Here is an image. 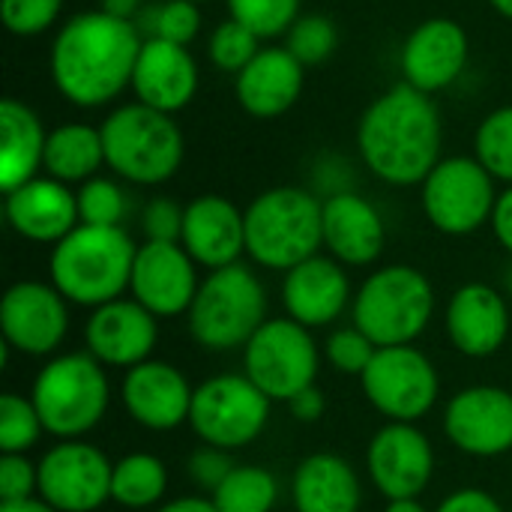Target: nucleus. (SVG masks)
Here are the masks:
<instances>
[{"mask_svg": "<svg viewBox=\"0 0 512 512\" xmlns=\"http://www.w3.org/2000/svg\"><path fill=\"white\" fill-rule=\"evenodd\" d=\"M78 198V219L81 225H102V228H120V222L129 213V198L111 177H90L75 189Z\"/></svg>", "mask_w": 512, "mask_h": 512, "instance_id": "obj_35", "label": "nucleus"}, {"mask_svg": "<svg viewBox=\"0 0 512 512\" xmlns=\"http://www.w3.org/2000/svg\"><path fill=\"white\" fill-rule=\"evenodd\" d=\"M39 492V468L27 459V453H3L0 456V504L27 501Z\"/></svg>", "mask_w": 512, "mask_h": 512, "instance_id": "obj_42", "label": "nucleus"}, {"mask_svg": "<svg viewBox=\"0 0 512 512\" xmlns=\"http://www.w3.org/2000/svg\"><path fill=\"white\" fill-rule=\"evenodd\" d=\"M0 189L3 195L39 177L48 132L33 108L18 99L0 102Z\"/></svg>", "mask_w": 512, "mask_h": 512, "instance_id": "obj_29", "label": "nucleus"}, {"mask_svg": "<svg viewBox=\"0 0 512 512\" xmlns=\"http://www.w3.org/2000/svg\"><path fill=\"white\" fill-rule=\"evenodd\" d=\"M336 42H339V33H336V24L321 15V12H309V15H300L291 30L285 33V48L303 63V66H318L324 63L333 51H336Z\"/></svg>", "mask_w": 512, "mask_h": 512, "instance_id": "obj_39", "label": "nucleus"}, {"mask_svg": "<svg viewBox=\"0 0 512 512\" xmlns=\"http://www.w3.org/2000/svg\"><path fill=\"white\" fill-rule=\"evenodd\" d=\"M156 342L159 318L132 297L96 306L84 324V348L102 366L135 369L138 363L153 360Z\"/></svg>", "mask_w": 512, "mask_h": 512, "instance_id": "obj_18", "label": "nucleus"}, {"mask_svg": "<svg viewBox=\"0 0 512 512\" xmlns=\"http://www.w3.org/2000/svg\"><path fill=\"white\" fill-rule=\"evenodd\" d=\"M378 354V345L357 327H342L336 333H330L327 345H324V357L330 360L333 369H339L342 375H354L360 378L372 357Z\"/></svg>", "mask_w": 512, "mask_h": 512, "instance_id": "obj_40", "label": "nucleus"}, {"mask_svg": "<svg viewBox=\"0 0 512 512\" xmlns=\"http://www.w3.org/2000/svg\"><path fill=\"white\" fill-rule=\"evenodd\" d=\"M366 471L387 501L420 498L435 474V450L417 423H387L369 441Z\"/></svg>", "mask_w": 512, "mask_h": 512, "instance_id": "obj_15", "label": "nucleus"}, {"mask_svg": "<svg viewBox=\"0 0 512 512\" xmlns=\"http://www.w3.org/2000/svg\"><path fill=\"white\" fill-rule=\"evenodd\" d=\"M144 36L135 21H120L102 9L72 15L54 36L48 69L57 93L78 108H99L117 99L135 72Z\"/></svg>", "mask_w": 512, "mask_h": 512, "instance_id": "obj_1", "label": "nucleus"}, {"mask_svg": "<svg viewBox=\"0 0 512 512\" xmlns=\"http://www.w3.org/2000/svg\"><path fill=\"white\" fill-rule=\"evenodd\" d=\"M105 165L126 183L159 186L183 165V132L174 114H162L141 102L114 108L102 126Z\"/></svg>", "mask_w": 512, "mask_h": 512, "instance_id": "obj_5", "label": "nucleus"}, {"mask_svg": "<svg viewBox=\"0 0 512 512\" xmlns=\"http://www.w3.org/2000/svg\"><path fill=\"white\" fill-rule=\"evenodd\" d=\"M507 291L512 294V264H510V270H507Z\"/></svg>", "mask_w": 512, "mask_h": 512, "instance_id": "obj_53", "label": "nucleus"}, {"mask_svg": "<svg viewBox=\"0 0 512 512\" xmlns=\"http://www.w3.org/2000/svg\"><path fill=\"white\" fill-rule=\"evenodd\" d=\"M129 87L135 93V102L162 114H177L198 93V63L186 45L144 39Z\"/></svg>", "mask_w": 512, "mask_h": 512, "instance_id": "obj_26", "label": "nucleus"}, {"mask_svg": "<svg viewBox=\"0 0 512 512\" xmlns=\"http://www.w3.org/2000/svg\"><path fill=\"white\" fill-rule=\"evenodd\" d=\"M63 0H0V15L9 33L39 36L60 18Z\"/></svg>", "mask_w": 512, "mask_h": 512, "instance_id": "obj_41", "label": "nucleus"}, {"mask_svg": "<svg viewBox=\"0 0 512 512\" xmlns=\"http://www.w3.org/2000/svg\"><path fill=\"white\" fill-rule=\"evenodd\" d=\"M447 441L477 459H495L512 450V393L495 384L459 390L444 411Z\"/></svg>", "mask_w": 512, "mask_h": 512, "instance_id": "obj_16", "label": "nucleus"}, {"mask_svg": "<svg viewBox=\"0 0 512 512\" xmlns=\"http://www.w3.org/2000/svg\"><path fill=\"white\" fill-rule=\"evenodd\" d=\"M267 321V291L252 267L231 264L210 270L186 312L189 336L204 351H234Z\"/></svg>", "mask_w": 512, "mask_h": 512, "instance_id": "obj_6", "label": "nucleus"}, {"mask_svg": "<svg viewBox=\"0 0 512 512\" xmlns=\"http://www.w3.org/2000/svg\"><path fill=\"white\" fill-rule=\"evenodd\" d=\"M39 492L57 512H96L111 501L114 462L87 441H57L39 462Z\"/></svg>", "mask_w": 512, "mask_h": 512, "instance_id": "obj_13", "label": "nucleus"}, {"mask_svg": "<svg viewBox=\"0 0 512 512\" xmlns=\"http://www.w3.org/2000/svg\"><path fill=\"white\" fill-rule=\"evenodd\" d=\"M489 3H492V6H495L501 15H504V18H510L512 21V0H489Z\"/></svg>", "mask_w": 512, "mask_h": 512, "instance_id": "obj_52", "label": "nucleus"}, {"mask_svg": "<svg viewBox=\"0 0 512 512\" xmlns=\"http://www.w3.org/2000/svg\"><path fill=\"white\" fill-rule=\"evenodd\" d=\"M147 3L144 0H102V12L111 15V18H120V21H135L141 15Z\"/></svg>", "mask_w": 512, "mask_h": 512, "instance_id": "obj_48", "label": "nucleus"}, {"mask_svg": "<svg viewBox=\"0 0 512 512\" xmlns=\"http://www.w3.org/2000/svg\"><path fill=\"white\" fill-rule=\"evenodd\" d=\"M192 3H207V0H192Z\"/></svg>", "mask_w": 512, "mask_h": 512, "instance_id": "obj_54", "label": "nucleus"}, {"mask_svg": "<svg viewBox=\"0 0 512 512\" xmlns=\"http://www.w3.org/2000/svg\"><path fill=\"white\" fill-rule=\"evenodd\" d=\"M474 156L495 180L512 186V105L483 117L474 135Z\"/></svg>", "mask_w": 512, "mask_h": 512, "instance_id": "obj_34", "label": "nucleus"}, {"mask_svg": "<svg viewBox=\"0 0 512 512\" xmlns=\"http://www.w3.org/2000/svg\"><path fill=\"white\" fill-rule=\"evenodd\" d=\"M234 471V462L228 456V450L219 447H201L186 459V474L192 477V483H198L201 489H207L210 495L225 483V477Z\"/></svg>", "mask_w": 512, "mask_h": 512, "instance_id": "obj_44", "label": "nucleus"}, {"mask_svg": "<svg viewBox=\"0 0 512 512\" xmlns=\"http://www.w3.org/2000/svg\"><path fill=\"white\" fill-rule=\"evenodd\" d=\"M3 216L18 237L45 246H57L66 234H72L81 225L75 192L48 174L33 177L24 186L6 192Z\"/></svg>", "mask_w": 512, "mask_h": 512, "instance_id": "obj_24", "label": "nucleus"}, {"mask_svg": "<svg viewBox=\"0 0 512 512\" xmlns=\"http://www.w3.org/2000/svg\"><path fill=\"white\" fill-rule=\"evenodd\" d=\"M183 213L174 198H153L141 213V231L150 243H180L183 234Z\"/></svg>", "mask_w": 512, "mask_h": 512, "instance_id": "obj_43", "label": "nucleus"}, {"mask_svg": "<svg viewBox=\"0 0 512 512\" xmlns=\"http://www.w3.org/2000/svg\"><path fill=\"white\" fill-rule=\"evenodd\" d=\"M321 369V351L312 330L291 318H270L243 348V375L270 399L291 402L312 387Z\"/></svg>", "mask_w": 512, "mask_h": 512, "instance_id": "obj_9", "label": "nucleus"}, {"mask_svg": "<svg viewBox=\"0 0 512 512\" xmlns=\"http://www.w3.org/2000/svg\"><path fill=\"white\" fill-rule=\"evenodd\" d=\"M30 402L48 435L78 441L96 429L108 411L111 387L105 366L87 351L54 357L33 378Z\"/></svg>", "mask_w": 512, "mask_h": 512, "instance_id": "obj_7", "label": "nucleus"}, {"mask_svg": "<svg viewBox=\"0 0 512 512\" xmlns=\"http://www.w3.org/2000/svg\"><path fill=\"white\" fill-rule=\"evenodd\" d=\"M0 333L6 351L48 357L69 333V300L48 282H15L0 300Z\"/></svg>", "mask_w": 512, "mask_h": 512, "instance_id": "obj_14", "label": "nucleus"}, {"mask_svg": "<svg viewBox=\"0 0 512 512\" xmlns=\"http://www.w3.org/2000/svg\"><path fill=\"white\" fill-rule=\"evenodd\" d=\"M468 33L453 18H426L420 21L399 54L405 84L417 87L420 93H438L450 87L468 66Z\"/></svg>", "mask_w": 512, "mask_h": 512, "instance_id": "obj_19", "label": "nucleus"}, {"mask_svg": "<svg viewBox=\"0 0 512 512\" xmlns=\"http://www.w3.org/2000/svg\"><path fill=\"white\" fill-rule=\"evenodd\" d=\"M45 426L30 402V396L3 393L0 396V453H27L39 444Z\"/></svg>", "mask_w": 512, "mask_h": 512, "instance_id": "obj_36", "label": "nucleus"}, {"mask_svg": "<svg viewBox=\"0 0 512 512\" xmlns=\"http://www.w3.org/2000/svg\"><path fill=\"white\" fill-rule=\"evenodd\" d=\"M210 498L219 512H273L279 501V483L258 465H234Z\"/></svg>", "mask_w": 512, "mask_h": 512, "instance_id": "obj_32", "label": "nucleus"}, {"mask_svg": "<svg viewBox=\"0 0 512 512\" xmlns=\"http://www.w3.org/2000/svg\"><path fill=\"white\" fill-rule=\"evenodd\" d=\"M138 246L123 228L78 225L48 258L51 285L72 306H105L129 291Z\"/></svg>", "mask_w": 512, "mask_h": 512, "instance_id": "obj_3", "label": "nucleus"}, {"mask_svg": "<svg viewBox=\"0 0 512 512\" xmlns=\"http://www.w3.org/2000/svg\"><path fill=\"white\" fill-rule=\"evenodd\" d=\"M258 51H261V39L246 24H240L234 18H225L222 24H216V30L207 39V57H210V63L216 69L234 72V75H240L255 60Z\"/></svg>", "mask_w": 512, "mask_h": 512, "instance_id": "obj_38", "label": "nucleus"}, {"mask_svg": "<svg viewBox=\"0 0 512 512\" xmlns=\"http://www.w3.org/2000/svg\"><path fill=\"white\" fill-rule=\"evenodd\" d=\"M384 512H429V510L420 504V498H405V501H387Z\"/></svg>", "mask_w": 512, "mask_h": 512, "instance_id": "obj_51", "label": "nucleus"}, {"mask_svg": "<svg viewBox=\"0 0 512 512\" xmlns=\"http://www.w3.org/2000/svg\"><path fill=\"white\" fill-rule=\"evenodd\" d=\"M324 201L303 186H273L252 198L246 216V255L267 270L288 273L324 246Z\"/></svg>", "mask_w": 512, "mask_h": 512, "instance_id": "obj_4", "label": "nucleus"}, {"mask_svg": "<svg viewBox=\"0 0 512 512\" xmlns=\"http://www.w3.org/2000/svg\"><path fill=\"white\" fill-rule=\"evenodd\" d=\"M0 512H57L51 504H45L42 498H27V501H12V504H0Z\"/></svg>", "mask_w": 512, "mask_h": 512, "instance_id": "obj_50", "label": "nucleus"}, {"mask_svg": "<svg viewBox=\"0 0 512 512\" xmlns=\"http://www.w3.org/2000/svg\"><path fill=\"white\" fill-rule=\"evenodd\" d=\"M435 512H504L495 495L483 492V489H456L453 495H447Z\"/></svg>", "mask_w": 512, "mask_h": 512, "instance_id": "obj_45", "label": "nucleus"}, {"mask_svg": "<svg viewBox=\"0 0 512 512\" xmlns=\"http://www.w3.org/2000/svg\"><path fill=\"white\" fill-rule=\"evenodd\" d=\"M354 327L378 348L414 345L435 312V288L417 267L387 264L366 276L354 294Z\"/></svg>", "mask_w": 512, "mask_h": 512, "instance_id": "obj_8", "label": "nucleus"}, {"mask_svg": "<svg viewBox=\"0 0 512 512\" xmlns=\"http://www.w3.org/2000/svg\"><path fill=\"white\" fill-rule=\"evenodd\" d=\"M180 246L204 270L240 264L246 255V216L222 195H198L186 204Z\"/></svg>", "mask_w": 512, "mask_h": 512, "instance_id": "obj_22", "label": "nucleus"}, {"mask_svg": "<svg viewBox=\"0 0 512 512\" xmlns=\"http://www.w3.org/2000/svg\"><path fill=\"white\" fill-rule=\"evenodd\" d=\"M495 177L477 156H447L420 183V204L432 228L450 237H468L492 222L498 201Z\"/></svg>", "mask_w": 512, "mask_h": 512, "instance_id": "obj_10", "label": "nucleus"}, {"mask_svg": "<svg viewBox=\"0 0 512 512\" xmlns=\"http://www.w3.org/2000/svg\"><path fill=\"white\" fill-rule=\"evenodd\" d=\"M135 27L144 39H165L174 45H186L201 30V9L192 0H162L147 3L135 18Z\"/></svg>", "mask_w": 512, "mask_h": 512, "instance_id": "obj_33", "label": "nucleus"}, {"mask_svg": "<svg viewBox=\"0 0 512 512\" xmlns=\"http://www.w3.org/2000/svg\"><path fill=\"white\" fill-rule=\"evenodd\" d=\"M441 141L438 105L405 81L381 93L357 123L363 165L390 186H420L441 162Z\"/></svg>", "mask_w": 512, "mask_h": 512, "instance_id": "obj_2", "label": "nucleus"}, {"mask_svg": "<svg viewBox=\"0 0 512 512\" xmlns=\"http://www.w3.org/2000/svg\"><path fill=\"white\" fill-rule=\"evenodd\" d=\"M321 201L324 249L345 267L375 264L387 243V228L378 207L354 189L327 195Z\"/></svg>", "mask_w": 512, "mask_h": 512, "instance_id": "obj_25", "label": "nucleus"}, {"mask_svg": "<svg viewBox=\"0 0 512 512\" xmlns=\"http://www.w3.org/2000/svg\"><path fill=\"white\" fill-rule=\"evenodd\" d=\"M354 303L345 264L333 255H312L291 267L282 282V306L291 321L315 330L333 324Z\"/></svg>", "mask_w": 512, "mask_h": 512, "instance_id": "obj_23", "label": "nucleus"}, {"mask_svg": "<svg viewBox=\"0 0 512 512\" xmlns=\"http://www.w3.org/2000/svg\"><path fill=\"white\" fill-rule=\"evenodd\" d=\"M198 264L180 243L144 240L135 252L129 294L156 318L186 315L198 294Z\"/></svg>", "mask_w": 512, "mask_h": 512, "instance_id": "obj_17", "label": "nucleus"}, {"mask_svg": "<svg viewBox=\"0 0 512 512\" xmlns=\"http://www.w3.org/2000/svg\"><path fill=\"white\" fill-rule=\"evenodd\" d=\"M168 468L153 453H129L114 462L111 474V501L126 510H147L165 498Z\"/></svg>", "mask_w": 512, "mask_h": 512, "instance_id": "obj_31", "label": "nucleus"}, {"mask_svg": "<svg viewBox=\"0 0 512 512\" xmlns=\"http://www.w3.org/2000/svg\"><path fill=\"white\" fill-rule=\"evenodd\" d=\"M156 512H219L213 498H201V495H189V498H174L168 504H162Z\"/></svg>", "mask_w": 512, "mask_h": 512, "instance_id": "obj_49", "label": "nucleus"}, {"mask_svg": "<svg viewBox=\"0 0 512 512\" xmlns=\"http://www.w3.org/2000/svg\"><path fill=\"white\" fill-rule=\"evenodd\" d=\"M303 84L306 66L285 45H264L255 60L237 75L234 93L249 117L273 120L297 105Z\"/></svg>", "mask_w": 512, "mask_h": 512, "instance_id": "obj_27", "label": "nucleus"}, {"mask_svg": "<svg viewBox=\"0 0 512 512\" xmlns=\"http://www.w3.org/2000/svg\"><path fill=\"white\" fill-rule=\"evenodd\" d=\"M288 408H291V417H294L297 423H318V420L324 417V411H327V399H324V393L312 384V387L300 390V393L288 402Z\"/></svg>", "mask_w": 512, "mask_h": 512, "instance_id": "obj_46", "label": "nucleus"}, {"mask_svg": "<svg viewBox=\"0 0 512 512\" xmlns=\"http://www.w3.org/2000/svg\"><path fill=\"white\" fill-rule=\"evenodd\" d=\"M291 501L297 512H357L363 504L360 477L348 459L312 453L291 477Z\"/></svg>", "mask_w": 512, "mask_h": 512, "instance_id": "obj_28", "label": "nucleus"}, {"mask_svg": "<svg viewBox=\"0 0 512 512\" xmlns=\"http://www.w3.org/2000/svg\"><path fill=\"white\" fill-rule=\"evenodd\" d=\"M492 234L495 240L507 249L512 255V186H507L498 201H495V210H492Z\"/></svg>", "mask_w": 512, "mask_h": 512, "instance_id": "obj_47", "label": "nucleus"}, {"mask_svg": "<svg viewBox=\"0 0 512 512\" xmlns=\"http://www.w3.org/2000/svg\"><path fill=\"white\" fill-rule=\"evenodd\" d=\"M228 18L246 24L258 39H276L300 18V0H225Z\"/></svg>", "mask_w": 512, "mask_h": 512, "instance_id": "obj_37", "label": "nucleus"}, {"mask_svg": "<svg viewBox=\"0 0 512 512\" xmlns=\"http://www.w3.org/2000/svg\"><path fill=\"white\" fill-rule=\"evenodd\" d=\"M270 399L246 375H213L195 387L189 426L219 450H240L261 438L270 423Z\"/></svg>", "mask_w": 512, "mask_h": 512, "instance_id": "obj_11", "label": "nucleus"}, {"mask_svg": "<svg viewBox=\"0 0 512 512\" xmlns=\"http://www.w3.org/2000/svg\"><path fill=\"white\" fill-rule=\"evenodd\" d=\"M444 330L459 354L474 360L492 357L510 336V306L498 288L486 282H468L450 297Z\"/></svg>", "mask_w": 512, "mask_h": 512, "instance_id": "obj_21", "label": "nucleus"}, {"mask_svg": "<svg viewBox=\"0 0 512 512\" xmlns=\"http://www.w3.org/2000/svg\"><path fill=\"white\" fill-rule=\"evenodd\" d=\"M195 387L186 375L162 360H144L135 369H126L120 399L126 414L150 429V432H171L189 423Z\"/></svg>", "mask_w": 512, "mask_h": 512, "instance_id": "obj_20", "label": "nucleus"}, {"mask_svg": "<svg viewBox=\"0 0 512 512\" xmlns=\"http://www.w3.org/2000/svg\"><path fill=\"white\" fill-rule=\"evenodd\" d=\"M105 165L102 132L90 123H63L48 132L45 141V174L72 186L87 183Z\"/></svg>", "mask_w": 512, "mask_h": 512, "instance_id": "obj_30", "label": "nucleus"}, {"mask_svg": "<svg viewBox=\"0 0 512 512\" xmlns=\"http://www.w3.org/2000/svg\"><path fill=\"white\" fill-rule=\"evenodd\" d=\"M369 405L390 423L423 420L441 393L435 363L414 345L378 348L369 369L360 375Z\"/></svg>", "mask_w": 512, "mask_h": 512, "instance_id": "obj_12", "label": "nucleus"}]
</instances>
